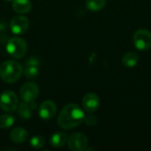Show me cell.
Segmentation results:
<instances>
[{
	"mask_svg": "<svg viewBox=\"0 0 151 151\" xmlns=\"http://www.w3.org/2000/svg\"><path fill=\"white\" fill-rule=\"evenodd\" d=\"M30 144L35 149H41L44 145V139L40 135L33 136L30 140Z\"/></svg>",
	"mask_w": 151,
	"mask_h": 151,
	"instance_id": "cell-19",
	"label": "cell"
},
{
	"mask_svg": "<svg viewBox=\"0 0 151 151\" xmlns=\"http://www.w3.org/2000/svg\"><path fill=\"white\" fill-rule=\"evenodd\" d=\"M139 61V56L135 52H127L122 58V64L129 68L134 67Z\"/></svg>",
	"mask_w": 151,
	"mask_h": 151,
	"instance_id": "cell-15",
	"label": "cell"
},
{
	"mask_svg": "<svg viewBox=\"0 0 151 151\" xmlns=\"http://www.w3.org/2000/svg\"><path fill=\"white\" fill-rule=\"evenodd\" d=\"M15 121V118L10 114H4L0 116V128L6 129L11 127Z\"/></svg>",
	"mask_w": 151,
	"mask_h": 151,
	"instance_id": "cell-18",
	"label": "cell"
},
{
	"mask_svg": "<svg viewBox=\"0 0 151 151\" xmlns=\"http://www.w3.org/2000/svg\"><path fill=\"white\" fill-rule=\"evenodd\" d=\"M106 0H86V6L92 12H98L104 8Z\"/></svg>",
	"mask_w": 151,
	"mask_h": 151,
	"instance_id": "cell-17",
	"label": "cell"
},
{
	"mask_svg": "<svg viewBox=\"0 0 151 151\" xmlns=\"http://www.w3.org/2000/svg\"><path fill=\"white\" fill-rule=\"evenodd\" d=\"M57 112V105L51 100L44 101L39 108V116L42 119H52Z\"/></svg>",
	"mask_w": 151,
	"mask_h": 151,
	"instance_id": "cell-11",
	"label": "cell"
},
{
	"mask_svg": "<svg viewBox=\"0 0 151 151\" xmlns=\"http://www.w3.org/2000/svg\"><path fill=\"white\" fill-rule=\"evenodd\" d=\"M100 104V99L95 93H88L82 98V107L88 112L96 111Z\"/></svg>",
	"mask_w": 151,
	"mask_h": 151,
	"instance_id": "cell-9",
	"label": "cell"
},
{
	"mask_svg": "<svg viewBox=\"0 0 151 151\" xmlns=\"http://www.w3.org/2000/svg\"><path fill=\"white\" fill-rule=\"evenodd\" d=\"M19 105V100L16 94L12 91H4L0 96V108L7 112L14 111Z\"/></svg>",
	"mask_w": 151,
	"mask_h": 151,
	"instance_id": "cell-5",
	"label": "cell"
},
{
	"mask_svg": "<svg viewBox=\"0 0 151 151\" xmlns=\"http://www.w3.org/2000/svg\"><path fill=\"white\" fill-rule=\"evenodd\" d=\"M12 8L16 12L27 13L32 8V4L30 0H13Z\"/></svg>",
	"mask_w": 151,
	"mask_h": 151,
	"instance_id": "cell-13",
	"label": "cell"
},
{
	"mask_svg": "<svg viewBox=\"0 0 151 151\" xmlns=\"http://www.w3.org/2000/svg\"><path fill=\"white\" fill-rule=\"evenodd\" d=\"M39 65L40 62L35 57H31L26 62V67L24 69V75L31 80H34L39 75Z\"/></svg>",
	"mask_w": 151,
	"mask_h": 151,
	"instance_id": "cell-10",
	"label": "cell"
},
{
	"mask_svg": "<svg viewBox=\"0 0 151 151\" xmlns=\"http://www.w3.org/2000/svg\"><path fill=\"white\" fill-rule=\"evenodd\" d=\"M18 114L20 118L24 119H28L32 116V108L30 107L28 103L23 102L19 105H18Z\"/></svg>",
	"mask_w": 151,
	"mask_h": 151,
	"instance_id": "cell-16",
	"label": "cell"
},
{
	"mask_svg": "<svg viewBox=\"0 0 151 151\" xmlns=\"http://www.w3.org/2000/svg\"><path fill=\"white\" fill-rule=\"evenodd\" d=\"M86 125H88V126H94L97 123L98 121V119L94 116V115H88V116H85L84 118V120H83Z\"/></svg>",
	"mask_w": 151,
	"mask_h": 151,
	"instance_id": "cell-20",
	"label": "cell"
},
{
	"mask_svg": "<svg viewBox=\"0 0 151 151\" xmlns=\"http://www.w3.org/2000/svg\"><path fill=\"white\" fill-rule=\"evenodd\" d=\"M67 135L66 134L64 133H57L54 134L50 140V142L51 144V146L55 147V148H60L63 147L66 142H67Z\"/></svg>",
	"mask_w": 151,
	"mask_h": 151,
	"instance_id": "cell-14",
	"label": "cell"
},
{
	"mask_svg": "<svg viewBox=\"0 0 151 151\" xmlns=\"http://www.w3.org/2000/svg\"><path fill=\"white\" fill-rule=\"evenodd\" d=\"M88 141L85 134L75 133L71 134L67 139L68 148L73 151H83L88 147Z\"/></svg>",
	"mask_w": 151,
	"mask_h": 151,
	"instance_id": "cell-7",
	"label": "cell"
},
{
	"mask_svg": "<svg viewBox=\"0 0 151 151\" xmlns=\"http://www.w3.org/2000/svg\"><path fill=\"white\" fill-rule=\"evenodd\" d=\"M19 95L23 102H35L39 95V87L35 82H26L22 85L19 90Z\"/></svg>",
	"mask_w": 151,
	"mask_h": 151,
	"instance_id": "cell-6",
	"label": "cell"
},
{
	"mask_svg": "<svg viewBox=\"0 0 151 151\" xmlns=\"http://www.w3.org/2000/svg\"><path fill=\"white\" fill-rule=\"evenodd\" d=\"M29 27V20L25 16H15L10 23L11 31L15 35L24 34Z\"/></svg>",
	"mask_w": 151,
	"mask_h": 151,
	"instance_id": "cell-8",
	"label": "cell"
},
{
	"mask_svg": "<svg viewBox=\"0 0 151 151\" xmlns=\"http://www.w3.org/2000/svg\"><path fill=\"white\" fill-rule=\"evenodd\" d=\"M23 73L22 66L14 60H6L0 65V77L6 83L17 81Z\"/></svg>",
	"mask_w": 151,
	"mask_h": 151,
	"instance_id": "cell-2",
	"label": "cell"
},
{
	"mask_svg": "<svg viewBox=\"0 0 151 151\" xmlns=\"http://www.w3.org/2000/svg\"><path fill=\"white\" fill-rule=\"evenodd\" d=\"M134 44L140 50H148L151 48V33L145 28L138 29L134 35Z\"/></svg>",
	"mask_w": 151,
	"mask_h": 151,
	"instance_id": "cell-4",
	"label": "cell"
},
{
	"mask_svg": "<svg viewBox=\"0 0 151 151\" xmlns=\"http://www.w3.org/2000/svg\"><path fill=\"white\" fill-rule=\"evenodd\" d=\"M27 44L26 41L20 37H12L6 44L7 52L14 58H23L27 52Z\"/></svg>",
	"mask_w": 151,
	"mask_h": 151,
	"instance_id": "cell-3",
	"label": "cell"
},
{
	"mask_svg": "<svg viewBox=\"0 0 151 151\" xmlns=\"http://www.w3.org/2000/svg\"><path fill=\"white\" fill-rule=\"evenodd\" d=\"M84 118V111L79 105L69 104L65 105L59 113L58 123L61 128L68 130L80 126L83 122Z\"/></svg>",
	"mask_w": 151,
	"mask_h": 151,
	"instance_id": "cell-1",
	"label": "cell"
},
{
	"mask_svg": "<svg viewBox=\"0 0 151 151\" xmlns=\"http://www.w3.org/2000/svg\"><path fill=\"white\" fill-rule=\"evenodd\" d=\"M11 140L15 143H23L25 142L28 138V133L27 131L23 127H16L14 128L11 134H10Z\"/></svg>",
	"mask_w": 151,
	"mask_h": 151,
	"instance_id": "cell-12",
	"label": "cell"
}]
</instances>
